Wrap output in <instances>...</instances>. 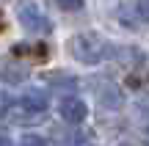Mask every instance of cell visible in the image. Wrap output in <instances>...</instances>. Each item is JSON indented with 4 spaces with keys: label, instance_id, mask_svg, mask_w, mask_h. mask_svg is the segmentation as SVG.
I'll list each match as a JSON object with an SVG mask.
<instances>
[{
    "label": "cell",
    "instance_id": "52a82bcc",
    "mask_svg": "<svg viewBox=\"0 0 149 146\" xmlns=\"http://www.w3.org/2000/svg\"><path fill=\"white\" fill-rule=\"evenodd\" d=\"M19 146H47V141H44L42 135H22Z\"/></svg>",
    "mask_w": 149,
    "mask_h": 146
},
{
    "label": "cell",
    "instance_id": "3957f363",
    "mask_svg": "<svg viewBox=\"0 0 149 146\" xmlns=\"http://www.w3.org/2000/svg\"><path fill=\"white\" fill-rule=\"evenodd\" d=\"M58 113H61V119L66 124H80L88 116V108H86V102L80 97H64L61 105H58Z\"/></svg>",
    "mask_w": 149,
    "mask_h": 146
},
{
    "label": "cell",
    "instance_id": "4fadbf2b",
    "mask_svg": "<svg viewBox=\"0 0 149 146\" xmlns=\"http://www.w3.org/2000/svg\"><path fill=\"white\" fill-rule=\"evenodd\" d=\"M122 146H130V143H122Z\"/></svg>",
    "mask_w": 149,
    "mask_h": 146
},
{
    "label": "cell",
    "instance_id": "7c38bea8",
    "mask_svg": "<svg viewBox=\"0 0 149 146\" xmlns=\"http://www.w3.org/2000/svg\"><path fill=\"white\" fill-rule=\"evenodd\" d=\"M0 30H3V17H0Z\"/></svg>",
    "mask_w": 149,
    "mask_h": 146
},
{
    "label": "cell",
    "instance_id": "8fae6325",
    "mask_svg": "<svg viewBox=\"0 0 149 146\" xmlns=\"http://www.w3.org/2000/svg\"><path fill=\"white\" fill-rule=\"evenodd\" d=\"M0 146H14V143H11V138L6 135V132H0Z\"/></svg>",
    "mask_w": 149,
    "mask_h": 146
},
{
    "label": "cell",
    "instance_id": "9c48e42d",
    "mask_svg": "<svg viewBox=\"0 0 149 146\" xmlns=\"http://www.w3.org/2000/svg\"><path fill=\"white\" fill-rule=\"evenodd\" d=\"M135 11H138V17L144 22H149V0H138L135 3Z\"/></svg>",
    "mask_w": 149,
    "mask_h": 146
},
{
    "label": "cell",
    "instance_id": "7a4b0ae2",
    "mask_svg": "<svg viewBox=\"0 0 149 146\" xmlns=\"http://www.w3.org/2000/svg\"><path fill=\"white\" fill-rule=\"evenodd\" d=\"M19 25L25 28L28 33H47L50 30V19L42 14V8H39L33 0H25V3L19 6Z\"/></svg>",
    "mask_w": 149,
    "mask_h": 146
},
{
    "label": "cell",
    "instance_id": "ba28073f",
    "mask_svg": "<svg viewBox=\"0 0 149 146\" xmlns=\"http://www.w3.org/2000/svg\"><path fill=\"white\" fill-rule=\"evenodd\" d=\"M64 11H80L83 8V0H55Z\"/></svg>",
    "mask_w": 149,
    "mask_h": 146
},
{
    "label": "cell",
    "instance_id": "5b68a950",
    "mask_svg": "<svg viewBox=\"0 0 149 146\" xmlns=\"http://www.w3.org/2000/svg\"><path fill=\"white\" fill-rule=\"evenodd\" d=\"M19 108L25 110V113H44V110H47V102H44L42 97H36V94H25V97L19 99Z\"/></svg>",
    "mask_w": 149,
    "mask_h": 146
},
{
    "label": "cell",
    "instance_id": "30bf717a",
    "mask_svg": "<svg viewBox=\"0 0 149 146\" xmlns=\"http://www.w3.org/2000/svg\"><path fill=\"white\" fill-rule=\"evenodd\" d=\"M8 108H11V97L6 91H0V113H6Z\"/></svg>",
    "mask_w": 149,
    "mask_h": 146
},
{
    "label": "cell",
    "instance_id": "277c9868",
    "mask_svg": "<svg viewBox=\"0 0 149 146\" xmlns=\"http://www.w3.org/2000/svg\"><path fill=\"white\" fill-rule=\"evenodd\" d=\"M11 53H14V55H22V58H33V61L47 58V47H44V44H14Z\"/></svg>",
    "mask_w": 149,
    "mask_h": 146
},
{
    "label": "cell",
    "instance_id": "6da1fadb",
    "mask_svg": "<svg viewBox=\"0 0 149 146\" xmlns=\"http://www.w3.org/2000/svg\"><path fill=\"white\" fill-rule=\"evenodd\" d=\"M69 53L80 64H100L108 55V42L100 33H77L69 42Z\"/></svg>",
    "mask_w": 149,
    "mask_h": 146
},
{
    "label": "cell",
    "instance_id": "8992f818",
    "mask_svg": "<svg viewBox=\"0 0 149 146\" xmlns=\"http://www.w3.org/2000/svg\"><path fill=\"white\" fill-rule=\"evenodd\" d=\"M0 75H3L8 83H22L28 77V72L22 69V66H14V64H0Z\"/></svg>",
    "mask_w": 149,
    "mask_h": 146
}]
</instances>
